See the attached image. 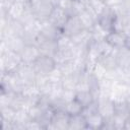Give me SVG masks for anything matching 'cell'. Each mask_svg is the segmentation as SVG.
<instances>
[{
  "label": "cell",
  "instance_id": "obj_1",
  "mask_svg": "<svg viewBox=\"0 0 130 130\" xmlns=\"http://www.w3.org/2000/svg\"><path fill=\"white\" fill-rule=\"evenodd\" d=\"M21 63L22 61L18 53L9 50L4 53H0V72H15Z\"/></svg>",
  "mask_w": 130,
  "mask_h": 130
},
{
  "label": "cell",
  "instance_id": "obj_2",
  "mask_svg": "<svg viewBox=\"0 0 130 130\" xmlns=\"http://www.w3.org/2000/svg\"><path fill=\"white\" fill-rule=\"evenodd\" d=\"M55 6L49 0H34L31 1V9L35 16L43 21L48 20Z\"/></svg>",
  "mask_w": 130,
  "mask_h": 130
},
{
  "label": "cell",
  "instance_id": "obj_3",
  "mask_svg": "<svg viewBox=\"0 0 130 130\" xmlns=\"http://www.w3.org/2000/svg\"><path fill=\"white\" fill-rule=\"evenodd\" d=\"M32 66L38 74L48 75L52 70L57 67V64L52 56L41 54L40 57L32 63Z\"/></svg>",
  "mask_w": 130,
  "mask_h": 130
},
{
  "label": "cell",
  "instance_id": "obj_4",
  "mask_svg": "<svg viewBox=\"0 0 130 130\" xmlns=\"http://www.w3.org/2000/svg\"><path fill=\"white\" fill-rule=\"evenodd\" d=\"M70 115L64 110L55 111L51 123L47 126L48 130H68Z\"/></svg>",
  "mask_w": 130,
  "mask_h": 130
},
{
  "label": "cell",
  "instance_id": "obj_5",
  "mask_svg": "<svg viewBox=\"0 0 130 130\" xmlns=\"http://www.w3.org/2000/svg\"><path fill=\"white\" fill-rule=\"evenodd\" d=\"M95 101H96V105H98V111L105 118V120L110 119L114 116L115 103L110 96L101 94Z\"/></svg>",
  "mask_w": 130,
  "mask_h": 130
},
{
  "label": "cell",
  "instance_id": "obj_6",
  "mask_svg": "<svg viewBox=\"0 0 130 130\" xmlns=\"http://www.w3.org/2000/svg\"><path fill=\"white\" fill-rule=\"evenodd\" d=\"M35 45H37L40 49L41 54L43 55H49V56H54L55 53L58 50V46H57V42L53 41V40H49L46 39L45 37H43L40 32V35L38 36Z\"/></svg>",
  "mask_w": 130,
  "mask_h": 130
},
{
  "label": "cell",
  "instance_id": "obj_7",
  "mask_svg": "<svg viewBox=\"0 0 130 130\" xmlns=\"http://www.w3.org/2000/svg\"><path fill=\"white\" fill-rule=\"evenodd\" d=\"M116 15L117 13L115 9L107 5L104 11L98 16V23L102 27H104L106 30L111 31L113 30V25H114V20H115Z\"/></svg>",
  "mask_w": 130,
  "mask_h": 130
},
{
  "label": "cell",
  "instance_id": "obj_8",
  "mask_svg": "<svg viewBox=\"0 0 130 130\" xmlns=\"http://www.w3.org/2000/svg\"><path fill=\"white\" fill-rule=\"evenodd\" d=\"M127 37H128V35L124 31L111 30V31H109V34L106 38V41L114 50H118L123 47H126Z\"/></svg>",
  "mask_w": 130,
  "mask_h": 130
},
{
  "label": "cell",
  "instance_id": "obj_9",
  "mask_svg": "<svg viewBox=\"0 0 130 130\" xmlns=\"http://www.w3.org/2000/svg\"><path fill=\"white\" fill-rule=\"evenodd\" d=\"M15 72L26 85L34 84L37 78V75H38L32 64H26V63H21V65L17 68Z\"/></svg>",
  "mask_w": 130,
  "mask_h": 130
},
{
  "label": "cell",
  "instance_id": "obj_10",
  "mask_svg": "<svg viewBox=\"0 0 130 130\" xmlns=\"http://www.w3.org/2000/svg\"><path fill=\"white\" fill-rule=\"evenodd\" d=\"M20 58L22 63L32 64L41 55L40 49L35 44H26L23 50L20 52Z\"/></svg>",
  "mask_w": 130,
  "mask_h": 130
},
{
  "label": "cell",
  "instance_id": "obj_11",
  "mask_svg": "<svg viewBox=\"0 0 130 130\" xmlns=\"http://www.w3.org/2000/svg\"><path fill=\"white\" fill-rule=\"evenodd\" d=\"M82 29H84V28L82 26V23H81L78 15H73V16L68 17L66 23L64 24V26L62 28V32L68 37H72Z\"/></svg>",
  "mask_w": 130,
  "mask_h": 130
},
{
  "label": "cell",
  "instance_id": "obj_12",
  "mask_svg": "<svg viewBox=\"0 0 130 130\" xmlns=\"http://www.w3.org/2000/svg\"><path fill=\"white\" fill-rule=\"evenodd\" d=\"M62 29L54 25L49 20H43L41 25V35L46 39L57 41V39L61 36Z\"/></svg>",
  "mask_w": 130,
  "mask_h": 130
},
{
  "label": "cell",
  "instance_id": "obj_13",
  "mask_svg": "<svg viewBox=\"0 0 130 130\" xmlns=\"http://www.w3.org/2000/svg\"><path fill=\"white\" fill-rule=\"evenodd\" d=\"M68 17H69V15L64 9H62L59 6H56L53 9V11H52V13H51V15H50L48 20L50 22H52L54 25H56L57 27L62 29L64 24L66 23Z\"/></svg>",
  "mask_w": 130,
  "mask_h": 130
},
{
  "label": "cell",
  "instance_id": "obj_14",
  "mask_svg": "<svg viewBox=\"0 0 130 130\" xmlns=\"http://www.w3.org/2000/svg\"><path fill=\"white\" fill-rule=\"evenodd\" d=\"M78 17L82 23V26L84 29H87V30H91V28L95 25V23L98 22V16L96 14L89 8L81 11L79 14H78Z\"/></svg>",
  "mask_w": 130,
  "mask_h": 130
},
{
  "label": "cell",
  "instance_id": "obj_15",
  "mask_svg": "<svg viewBox=\"0 0 130 130\" xmlns=\"http://www.w3.org/2000/svg\"><path fill=\"white\" fill-rule=\"evenodd\" d=\"M0 40L5 41L9 51H12V52H15L18 54H20V52L23 50V48L26 45L24 39L22 37H18V36H9L6 39H0Z\"/></svg>",
  "mask_w": 130,
  "mask_h": 130
},
{
  "label": "cell",
  "instance_id": "obj_16",
  "mask_svg": "<svg viewBox=\"0 0 130 130\" xmlns=\"http://www.w3.org/2000/svg\"><path fill=\"white\" fill-rule=\"evenodd\" d=\"M70 38H71L73 45H78V46H83V47H88L90 43L92 42L91 32L90 30H87V29H82Z\"/></svg>",
  "mask_w": 130,
  "mask_h": 130
},
{
  "label": "cell",
  "instance_id": "obj_17",
  "mask_svg": "<svg viewBox=\"0 0 130 130\" xmlns=\"http://www.w3.org/2000/svg\"><path fill=\"white\" fill-rule=\"evenodd\" d=\"M98 62L101 63L108 71H111V70H114V69L118 68V62H117V58H116V55H115V50L112 51V52L103 54L100 57Z\"/></svg>",
  "mask_w": 130,
  "mask_h": 130
},
{
  "label": "cell",
  "instance_id": "obj_18",
  "mask_svg": "<svg viewBox=\"0 0 130 130\" xmlns=\"http://www.w3.org/2000/svg\"><path fill=\"white\" fill-rule=\"evenodd\" d=\"M81 129H87L85 116L82 113L77 115H71L69 118L68 130H81Z\"/></svg>",
  "mask_w": 130,
  "mask_h": 130
},
{
  "label": "cell",
  "instance_id": "obj_19",
  "mask_svg": "<svg viewBox=\"0 0 130 130\" xmlns=\"http://www.w3.org/2000/svg\"><path fill=\"white\" fill-rule=\"evenodd\" d=\"M7 28H8V35L9 36H18V37H22L23 38L25 25L19 19L11 18L9 20V22H8Z\"/></svg>",
  "mask_w": 130,
  "mask_h": 130
},
{
  "label": "cell",
  "instance_id": "obj_20",
  "mask_svg": "<svg viewBox=\"0 0 130 130\" xmlns=\"http://www.w3.org/2000/svg\"><path fill=\"white\" fill-rule=\"evenodd\" d=\"M72 47L70 48H66V49H58L57 52L55 53V55L53 56L57 66L58 65H61L65 62H68V61H71L73 60V56H72V50H71Z\"/></svg>",
  "mask_w": 130,
  "mask_h": 130
},
{
  "label": "cell",
  "instance_id": "obj_21",
  "mask_svg": "<svg viewBox=\"0 0 130 130\" xmlns=\"http://www.w3.org/2000/svg\"><path fill=\"white\" fill-rule=\"evenodd\" d=\"M75 99L83 106V108L91 105L95 99L93 96V94L91 93V91L89 89H83V90H77L75 93Z\"/></svg>",
  "mask_w": 130,
  "mask_h": 130
},
{
  "label": "cell",
  "instance_id": "obj_22",
  "mask_svg": "<svg viewBox=\"0 0 130 130\" xmlns=\"http://www.w3.org/2000/svg\"><path fill=\"white\" fill-rule=\"evenodd\" d=\"M77 76H78V73H74V74H70V75H63L62 80L60 82L62 88L66 89V90H74V91H76Z\"/></svg>",
  "mask_w": 130,
  "mask_h": 130
},
{
  "label": "cell",
  "instance_id": "obj_23",
  "mask_svg": "<svg viewBox=\"0 0 130 130\" xmlns=\"http://www.w3.org/2000/svg\"><path fill=\"white\" fill-rule=\"evenodd\" d=\"M115 103V113L114 115L121 117L123 119H127L130 116L128 101H114Z\"/></svg>",
  "mask_w": 130,
  "mask_h": 130
},
{
  "label": "cell",
  "instance_id": "obj_24",
  "mask_svg": "<svg viewBox=\"0 0 130 130\" xmlns=\"http://www.w3.org/2000/svg\"><path fill=\"white\" fill-rule=\"evenodd\" d=\"M90 32H91L92 42H103V41L106 40V38H107V36L109 34V31L106 30L104 27H102L98 22L91 28Z\"/></svg>",
  "mask_w": 130,
  "mask_h": 130
},
{
  "label": "cell",
  "instance_id": "obj_25",
  "mask_svg": "<svg viewBox=\"0 0 130 130\" xmlns=\"http://www.w3.org/2000/svg\"><path fill=\"white\" fill-rule=\"evenodd\" d=\"M83 106L76 100L73 99L70 102L66 103L65 105V111L71 116V115H77V114H81L83 112Z\"/></svg>",
  "mask_w": 130,
  "mask_h": 130
},
{
  "label": "cell",
  "instance_id": "obj_26",
  "mask_svg": "<svg viewBox=\"0 0 130 130\" xmlns=\"http://www.w3.org/2000/svg\"><path fill=\"white\" fill-rule=\"evenodd\" d=\"M15 113H16V111L13 108L9 107V106H7V107H0L1 120L13 122L14 121V117H15Z\"/></svg>",
  "mask_w": 130,
  "mask_h": 130
},
{
  "label": "cell",
  "instance_id": "obj_27",
  "mask_svg": "<svg viewBox=\"0 0 130 130\" xmlns=\"http://www.w3.org/2000/svg\"><path fill=\"white\" fill-rule=\"evenodd\" d=\"M107 7V4L104 0H89V8L99 16L104 9Z\"/></svg>",
  "mask_w": 130,
  "mask_h": 130
},
{
  "label": "cell",
  "instance_id": "obj_28",
  "mask_svg": "<svg viewBox=\"0 0 130 130\" xmlns=\"http://www.w3.org/2000/svg\"><path fill=\"white\" fill-rule=\"evenodd\" d=\"M114 9H115L117 14L129 16L130 15V0H122L120 5Z\"/></svg>",
  "mask_w": 130,
  "mask_h": 130
},
{
  "label": "cell",
  "instance_id": "obj_29",
  "mask_svg": "<svg viewBox=\"0 0 130 130\" xmlns=\"http://www.w3.org/2000/svg\"><path fill=\"white\" fill-rule=\"evenodd\" d=\"M107 72H108V70H107L101 63H99V62H96V63L93 65L92 69H91V73H92L99 80L103 79V78L107 75Z\"/></svg>",
  "mask_w": 130,
  "mask_h": 130
},
{
  "label": "cell",
  "instance_id": "obj_30",
  "mask_svg": "<svg viewBox=\"0 0 130 130\" xmlns=\"http://www.w3.org/2000/svg\"><path fill=\"white\" fill-rule=\"evenodd\" d=\"M57 46H58V49H66V48H70L72 47V41H71V38L64 35L63 32L61 34V36L57 39Z\"/></svg>",
  "mask_w": 130,
  "mask_h": 130
},
{
  "label": "cell",
  "instance_id": "obj_31",
  "mask_svg": "<svg viewBox=\"0 0 130 130\" xmlns=\"http://www.w3.org/2000/svg\"><path fill=\"white\" fill-rule=\"evenodd\" d=\"M63 77V73L59 69V67H56L54 70H52L48 74V78L52 83H60Z\"/></svg>",
  "mask_w": 130,
  "mask_h": 130
},
{
  "label": "cell",
  "instance_id": "obj_32",
  "mask_svg": "<svg viewBox=\"0 0 130 130\" xmlns=\"http://www.w3.org/2000/svg\"><path fill=\"white\" fill-rule=\"evenodd\" d=\"M41 129H44V127L37 120H30L25 125V130H41Z\"/></svg>",
  "mask_w": 130,
  "mask_h": 130
},
{
  "label": "cell",
  "instance_id": "obj_33",
  "mask_svg": "<svg viewBox=\"0 0 130 130\" xmlns=\"http://www.w3.org/2000/svg\"><path fill=\"white\" fill-rule=\"evenodd\" d=\"M14 0H0V11L7 12L10 6L13 4Z\"/></svg>",
  "mask_w": 130,
  "mask_h": 130
},
{
  "label": "cell",
  "instance_id": "obj_34",
  "mask_svg": "<svg viewBox=\"0 0 130 130\" xmlns=\"http://www.w3.org/2000/svg\"><path fill=\"white\" fill-rule=\"evenodd\" d=\"M106 4L112 8H116L117 6L120 5V3L122 2V0H105Z\"/></svg>",
  "mask_w": 130,
  "mask_h": 130
},
{
  "label": "cell",
  "instance_id": "obj_35",
  "mask_svg": "<svg viewBox=\"0 0 130 130\" xmlns=\"http://www.w3.org/2000/svg\"><path fill=\"white\" fill-rule=\"evenodd\" d=\"M125 32L127 35L130 34V15L126 16V27H125Z\"/></svg>",
  "mask_w": 130,
  "mask_h": 130
},
{
  "label": "cell",
  "instance_id": "obj_36",
  "mask_svg": "<svg viewBox=\"0 0 130 130\" xmlns=\"http://www.w3.org/2000/svg\"><path fill=\"white\" fill-rule=\"evenodd\" d=\"M124 129L125 130H130V116L126 119L125 124H124Z\"/></svg>",
  "mask_w": 130,
  "mask_h": 130
},
{
  "label": "cell",
  "instance_id": "obj_37",
  "mask_svg": "<svg viewBox=\"0 0 130 130\" xmlns=\"http://www.w3.org/2000/svg\"><path fill=\"white\" fill-rule=\"evenodd\" d=\"M49 1H50V2L55 6V7H56V6H58V5L60 4V2H61V0H49Z\"/></svg>",
  "mask_w": 130,
  "mask_h": 130
},
{
  "label": "cell",
  "instance_id": "obj_38",
  "mask_svg": "<svg viewBox=\"0 0 130 130\" xmlns=\"http://www.w3.org/2000/svg\"><path fill=\"white\" fill-rule=\"evenodd\" d=\"M128 105H129V111H130V101H128Z\"/></svg>",
  "mask_w": 130,
  "mask_h": 130
}]
</instances>
